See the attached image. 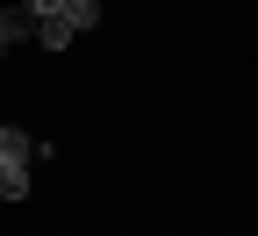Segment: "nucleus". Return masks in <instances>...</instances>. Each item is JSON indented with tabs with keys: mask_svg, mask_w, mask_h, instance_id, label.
Instances as JSON below:
<instances>
[{
	"mask_svg": "<svg viewBox=\"0 0 258 236\" xmlns=\"http://www.w3.org/2000/svg\"><path fill=\"white\" fill-rule=\"evenodd\" d=\"M64 22H72V36L93 29V22H101V0H64Z\"/></svg>",
	"mask_w": 258,
	"mask_h": 236,
	"instance_id": "nucleus-5",
	"label": "nucleus"
},
{
	"mask_svg": "<svg viewBox=\"0 0 258 236\" xmlns=\"http://www.w3.org/2000/svg\"><path fill=\"white\" fill-rule=\"evenodd\" d=\"M36 43H43V50H72V22H64V15L36 22Z\"/></svg>",
	"mask_w": 258,
	"mask_h": 236,
	"instance_id": "nucleus-4",
	"label": "nucleus"
},
{
	"mask_svg": "<svg viewBox=\"0 0 258 236\" xmlns=\"http://www.w3.org/2000/svg\"><path fill=\"white\" fill-rule=\"evenodd\" d=\"M29 186H36L29 165H0V200H29Z\"/></svg>",
	"mask_w": 258,
	"mask_h": 236,
	"instance_id": "nucleus-3",
	"label": "nucleus"
},
{
	"mask_svg": "<svg viewBox=\"0 0 258 236\" xmlns=\"http://www.w3.org/2000/svg\"><path fill=\"white\" fill-rule=\"evenodd\" d=\"M0 165H29V172H36V136H29V129H0Z\"/></svg>",
	"mask_w": 258,
	"mask_h": 236,
	"instance_id": "nucleus-1",
	"label": "nucleus"
},
{
	"mask_svg": "<svg viewBox=\"0 0 258 236\" xmlns=\"http://www.w3.org/2000/svg\"><path fill=\"white\" fill-rule=\"evenodd\" d=\"M0 43H36V22H29V8H0Z\"/></svg>",
	"mask_w": 258,
	"mask_h": 236,
	"instance_id": "nucleus-2",
	"label": "nucleus"
},
{
	"mask_svg": "<svg viewBox=\"0 0 258 236\" xmlns=\"http://www.w3.org/2000/svg\"><path fill=\"white\" fill-rule=\"evenodd\" d=\"M29 8V22H50V15H64V0H22Z\"/></svg>",
	"mask_w": 258,
	"mask_h": 236,
	"instance_id": "nucleus-6",
	"label": "nucleus"
},
{
	"mask_svg": "<svg viewBox=\"0 0 258 236\" xmlns=\"http://www.w3.org/2000/svg\"><path fill=\"white\" fill-rule=\"evenodd\" d=\"M0 57H8V43H0Z\"/></svg>",
	"mask_w": 258,
	"mask_h": 236,
	"instance_id": "nucleus-7",
	"label": "nucleus"
}]
</instances>
